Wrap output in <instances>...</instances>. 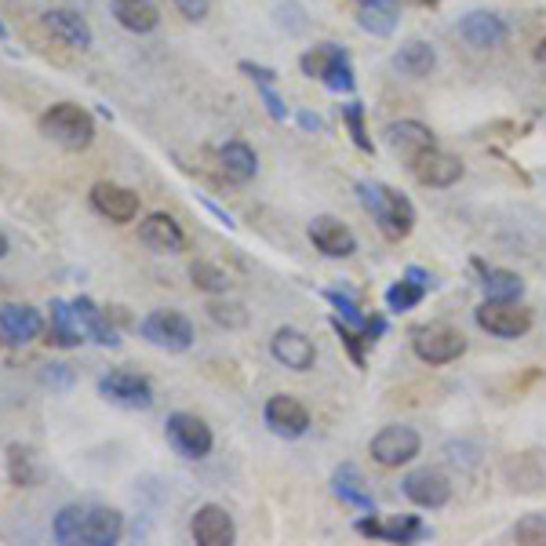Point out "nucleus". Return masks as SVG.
Here are the masks:
<instances>
[{
  "mask_svg": "<svg viewBox=\"0 0 546 546\" xmlns=\"http://www.w3.org/2000/svg\"><path fill=\"white\" fill-rule=\"evenodd\" d=\"M190 277H193V284H197L201 292H208V295H223L226 288H230V277H226L219 266L204 263V259L190 266Z\"/></svg>",
  "mask_w": 546,
  "mask_h": 546,
  "instance_id": "nucleus-33",
  "label": "nucleus"
},
{
  "mask_svg": "<svg viewBox=\"0 0 546 546\" xmlns=\"http://www.w3.org/2000/svg\"><path fill=\"white\" fill-rule=\"evenodd\" d=\"M419 448H423V441H419V430L415 426H383L379 434L372 437V445H368V452H372V459L379 466H386V470H397V466H408L419 455Z\"/></svg>",
  "mask_w": 546,
  "mask_h": 546,
  "instance_id": "nucleus-10",
  "label": "nucleus"
},
{
  "mask_svg": "<svg viewBox=\"0 0 546 546\" xmlns=\"http://www.w3.org/2000/svg\"><path fill=\"white\" fill-rule=\"evenodd\" d=\"M11 252V244H8V237H4V230H0V259Z\"/></svg>",
  "mask_w": 546,
  "mask_h": 546,
  "instance_id": "nucleus-45",
  "label": "nucleus"
},
{
  "mask_svg": "<svg viewBox=\"0 0 546 546\" xmlns=\"http://www.w3.org/2000/svg\"><path fill=\"white\" fill-rule=\"evenodd\" d=\"M70 306H73V317H77V328H81L84 339H91V343H99V346H121V335L113 332V324L106 321V314L99 310L95 299L77 295V299H70Z\"/></svg>",
  "mask_w": 546,
  "mask_h": 546,
  "instance_id": "nucleus-22",
  "label": "nucleus"
},
{
  "mask_svg": "<svg viewBox=\"0 0 546 546\" xmlns=\"http://www.w3.org/2000/svg\"><path fill=\"white\" fill-rule=\"evenodd\" d=\"M383 139H386V146H390V150L408 164H415L423 153H430L437 146L434 132H430L423 121H394L383 132Z\"/></svg>",
  "mask_w": 546,
  "mask_h": 546,
  "instance_id": "nucleus-16",
  "label": "nucleus"
},
{
  "mask_svg": "<svg viewBox=\"0 0 546 546\" xmlns=\"http://www.w3.org/2000/svg\"><path fill=\"white\" fill-rule=\"evenodd\" d=\"M459 37L477 51L499 48V44L506 41V22L499 19V15H492V11H470V15L459 22Z\"/></svg>",
  "mask_w": 546,
  "mask_h": 546,
  "instance_id": "nucleus-23",
  "label": "nucleus"
},
{
  "mask_svg": "<svg viewBox=\"0 0 546 546\" xmlns=\"http://www.w3.org/2000/svg\"><path fill=\"white\" fill-rule=\"evenodd\" d=\"M4 37H8V30H4V22H0V41H4Z\"/></svg>",
  "mask_w": 546,
  "mask_h": 546,
  "instance_id": "nucleus-46",
  "label": "nucleus"
},
{
  "mask_svg": "<svg viewBox=\"0 0 546 546\" xmlns=\"http://www.w3.org/2000/svg\"><path fill=\"white\" fill-rule=\"evenodd\" d=\"M91 208L117 226L135 223L139 219V193L128 190V186H117V182H95L91 186Z\"/></svg>",
  "mask_w": 546,
  "mask_h": 546,
  "instance_id": "nucleus-12",
  "label": "nucleus"
},
{
  "mask_svg": "<svg viewBox=\"0 0 546 546\" xmlns=\"http://www.w3.org/2000/svg\"><path fill=\"white\" fill-rule=\"evenodd\" d=\"M481 288H485L488 299H521L525 281H521L514 270H496V266H488V270L481 273Z\"/></svg>",
  "mask_w": 546,
  "mask_h": 546,
  "instance_id": "nucleus-32",
  "label": "nucleus"
},
{
  "mask_svg": "<svg viewBox=\"0 0 546 546\" xmlns=\"http://www.w3.org/2000/svg\"><path fill=\"white\" fill-rule=\"evenodd\" d=\"M343 121H346V128H350V135H354L357 150L372 153L375 146H372V139H368V132H364V106H361V102H346V106H343Z\"/></svg>",
  "mask_w": 546,
  "mask_h": 546,
  "instance_id": "nucleus-34",
  "label": "nucleus"
},
{
  "mask_svg": "<svg viewBox=\"0 0 546 546\" xmlns=\"http://www.w3.org/2000/svg\"><path fill=\"white\" fill-rule=\"evenodd\" d=\"M241 73L248 77L252 84H277V70L270 66H255V62H241Z\"/></svg>",
  "mask_w": 546,
  "mask_h": 546,
  "instance_id": "nucleus-41",
  "label": "nucleus"
},
{
  "mask_svg": "<svg viewBox=\"0 0 546 546\" xmlns=\"http://www.w3.org/2000/svg\"><path fill=\"white\" fill-rule=\"evenodd\" d=\"M219 168H223V175L230 182L244 186V182H252L255 172H259V157H255V150L248 146V142L233 139L219 150Z\"/></svg>",
  "mask_w": 546,
  "mask_h": 546,
  "instance_id": "nucleus-26",
  "label": "nucleus"
},
{
  "mask_svg": "<svg viewBox=\"0 0 546 546\" xmlns=\"http://www.w3.org/2000/svg\"><path fill=\"white\" fill-rule=\"evenodd\" d=\"M310 241L321 255L328 259H350L357 252V237L354 230L343 223V219H335V215H317L314 223H310Z\"/></svg>",
  "mask_w": 546,
  "mask_h": 546,
  "instance_id": "nucleus-18",
  "label": "nucleus"
},
{
  "mask_svg": "<svg viewBox=\"0 0 546 546\" xmlns=\"http://www.w3.org/2000/svg\"><path fill=\"white\" fill-rule=\"evenodd\" d=\"M412 168H415V179L423 182V186H430V190H448V186H455L466 172L463 161H459L455 153L437 150V146L430 153H423Z\"/></svg>",
  "mask_w": 546,
  "mask_h": 546,
  "instance_id": "nucleus-20",
  "label": "nucleus"
},
{
  "mask_svg": "<svg viewBox=\"0 0 546 546\" xmlns=\"http://www.w3.org/2000/svg\"><path fill=\"white\" fill-rule=\"evenodd\" d=\"M51 317H48V332H51V343L70 350V346H81L84 335L77 328V317H73V306L70 299H51Z\"/></svg>",
  "mask_w": 546,
  "mask_h": 546,
  "instance_id": "nucleus-30",
  "label": "nucleus"
},
{
  "mask_svg": "<svg viewBox=\"0 0 546 546\" xmlns=\"http://www.w3.org/2000/svg\"><path fill=\"white\" fill-rule=\"evenodd\" d=\"M8 466H11V481L15 485H33V463H30V452L19 445H11L8 448Z\"/></svg>",
  "mask_w": 546,
  "mask_h": 546,
  "instance_id": "nucleus-37",
  "label": "nucleus"
},
{
  "mask_svg": "<svg viewBox=\"0 0 546 546\" xmlns=\"http://www.w3.org/2000/svg\"><path fill=\"white\" fill-rule=\"evenodd\" d=\"M44 139H51L55 146L70 153H81L88 150L91 142H95V117H91L84 106L77 102H55L48 110L41 113V121H37Z\"/></svg>",
  "mask_w": 546,
  "mask_h": 546,
  "instance_id": "nucleus-3",
  "label": "nucleus"
},
{
  "mask_svg": "<svg viewBox=\"0 0 546 546\" xmlns=\"http://www.w3.org/2000/svg\"><path fill=\"white\" fill-rule=\"evenodd\" d=\"M357 532L372 539H386V543H415V539L426 536V525L419 517H390V521H379V517H364L357 521Z\"/></svg>",
  "mask_w": 546,
  "mask_h": 546,
  "instance_id": "nucleus-24",
  "label": "nucleus"
},
{
  "mask_svg": "<svg viewBox=\"0 0 546 546\" xmlns=\"http://www.w3.org/2000/svg\"><path fill=\"white\" fill-rule=\"evenodd\" d=\"M306 77L321 81L328 91H339V95H350L357 88L354 66H350V51L339 48V44H317L299 59Z\"/></svg>",
  "mask_w": 546,
  "mask_h": 546,
  "instance_id": "nucleus-4",
  "label": "nucleus"
},
{
  "mask_svg": "<svg viewBox=\"0 0 546 546\" xmlns=\"http://www.w3.org/2000/svg\"><path fill=\"white\" fill-rule=\"evenodd\" d=\"M299 124H303L306 132H321L324 128V121L317 117V113H299Z\"/></svg>",
  "mask_w": 546,
  "mask_h": 546,
  "instance_id": "nucleus-43",
  "label": "nucleus"
},
{
  "mask_svg": "<svg viewBox=\"0 0 546 546\" xmlns=\"http://www.w3.org/2000/svg\"><path fill=\"white\" fill-rule=\"evenodd\" d=\"M110 11L128 33H153L161 26V11L153 0H113Z\"/></svg>",
  "mask_w": 546,
  "mask_h": 546,
  "instance_id": "nucleus-25",
  "label": "nucleus"
},
{
  "mask_svg": "<svg viewBox=\"0 0 546 546\" xmlns=\"http://www.w3.org/2000/svg\"><path fill=\"white\" fill-rule=\"evenodd\" d=\"M474 321L481 332L496 335V339H521L532 328V310L517 299H485L474 310Z\"/></svg>",
  "mask_w": 546,
  "mask_h": 546,
  "instance_id": "nucleus-7",
  "label": "nucleus"
},
{
  "mask_svg": "<svg viewBox=\"0 0 546 546\" xmlns=\"http://www.w3.org/2000/svg\"><path fill=\"white\" fill-rule=\"evenodd\" d=\"M514 539L525 546H543L546 543V517L543 514H525L514 525Z\"/></svg>",
  "mask_w": 546,
  "mask_h": 546,
  "instance_id": "nucleus-35",
  "label": "nucleus"
},
{
  "mask_svg": "<svg viewBox=\"0 0 546 546\" xmlns=\"http://www.w3.org/2000/svg\"><path fill=\"white\" fill-rule=\"evenodd\" d=\"M51 536L62 546H113L124 536V514L102 503H70L55 514Z\"/></svg>",
  "mask_w": 546,
  "mask_h": 546,
  "instance_id": "nucleus-1",
  "label": "nucleus"
},
{
  "mask_svg": "<svg viewBox=\"0 0 546 546\" xmlns=\"http://www.w3.org/2000/svg\"><path fill=\"white\" fill-rule=\"evenodd\" d=\"M215 0H175V8L182 11V19H190V22H201L208 19V11H212Z\"/></svg>",
  "mask_w": 546,
  "mask_h": 546,
  "instance_id": "nucleus-40",
  "label": "nucleus"
},
{
  "mask_svg": "<svg viewBox=\"0 0 546 546\" xmlns=\"http://www.w3.org/2000/svg\"><path fill=\"white\" fill-rule=\"evenodd\" d=\"M208 317H212L215 324H223V328H244L248 324V310H244L241 303H208Z\"/></svg>",
  "mask_w": 546,
  "mask_h": 546,
  "instance_id": "nucleus-36",
  "label": "nucleus"
},
{
  "mask_svg": "<svg viewBox=\"0 0 546 546\" xmlns=\"http://www.w3.org/2000/svg\"><path fill=\"white\" fill-rule=\"evenodd\" d=\"M99 397L128 412H146L153 408V383L132 368H113L99 379Z\"/></svg>",
  "mask_w": 546,
  "mask_h": 546,
  "instance_id": "nucleus-8",
  "label": "nucleus"
},
{
  "mask_svg": "<svg viewBox=\"0 0 546 546\" xmlns=\"http://www.w3.org/2000/svg\"><path fill=\"white\" fill-rule=\"evenodd\" d=\"M190 536L193 543H201V546H230L233 539H237V525H233L226 506L204 503L197 506V514H193L190 521Z\"/></svg>",
  "mask_w": 546,
  "mask_h": 546,
  "instance_id": "nucleus-14",
  "label": "nucleus"
},
{
  "mask_svg": "<svg viewBox=\"0 0 546 546\" xmlns=\"http://www.w3.org/2000/svg\"><path fill=\"white\" fill-rule=\"evenodd\" d=\"M426 288H430V273L412 266L405 273V281L390 284V292H386V306L394 310V314H405V310H415V306L426 299Z\"/></svg>",
  "mask_w": 546,
  "mask_h": 546,
  "instance_id": "nucleus-27",
  "label": "nucleus"
},
{
  "mask_svg": "<svg viewBox=\"0 0 546 546\" xmlns=\"http://www.w3.org/2000/svg\"><path fill=\"white\" fill-rule=\"evenodd\" d=\"M423 4H437V0H423Z\"/></svg>",
  "mask_w": 546,
  "mask_h": 546,
  "instance_id": "nucleus-47",
  "label": "nucleus"
},
{
  "mask_svg": "<svg viewBox=\"0 0 546 546\" xmlns=\"http://www.w3.org/2000/svg\"><path fill=\"white\" fill-rule=\"evenodd\" d=\"M255 88H259V95H263L266 110H270L273 121H288V106H284V99L273 91V84H255Z\"/></svg>",
  "mask_w": 546,
  "mask_h": 546,
  "instance_id": "nucleus-39",
  "label": "nucleus"
},
{
  "mask_svg": "<svg viewBox=\"0 0 546 546\" xmlns=\"http://www.w3.org/2000/svg\"><path fill=\"white\" fill-rule=\"evenodd\" d=\"M139 335L157 350H168V354H186L193 346V324L179 310H153V314L142 317Z\"/></svg>",
  "mask_w": 546,
  "mask_h": 546,
  "instance_id": "nucleus-6",
  "label": "nucleus"
},
{
  "mask_svg": "<svg viewBox=\"0 0 546 546\" xmlns=\"http://www.w3.org/2000/svg\"><path fill=\"white\" fill-rule=\"evenodd\" d=\"M263 423L270 426V434L284 437V441H299L310 430V412L299 397L292 394H273L263 408Z\"/></svg>",
  "mask_w": 546,
  "mask_h": 546,
  "instance_id": "nucleus-11",
  "label": "nucleus"
},
{
  "mask_svg": "<svg viewBox=\"0 0 546 546\" xmlns=\"http://www.w3.org/2000/svg\"><path fill=\"white\" fill-rule=\"evenodd\" d=\"M44 30L55 37V41H62L66 48H91V26H88V19L84 15H77V11H70V8H51V11H44Z\"/></svg>",
  "mask_w": 546,
  "mask_h": 546,
  "instance_id": "nucleus-21",
  "label": "nucleus"
},
{
  "mask_svg": "<svg viewBox=\"0 0 546 546\" xmlns=\"http://www.w3.org/2000/svg\"><path fill=\"white\" fill-rule=\"evenodd\" d=\"M277 15H281V26L288 33H303L306 30V11L295 4V0H288L284 8H277Z\"/></svg>",
  "mask_w": 546,
  "mask_h": 546,
  "instance_id": "nucleus-38",
  "label": "nucleus"
},
{
  "mask_svg": "<svg viewBox=\"0 0 546 546\" xmlns=\"http://www.w3.org/2000/svg\"><path fill=\"white\" fill-rule=\"evenodd\" d=\"M44 383L55 386V390H70L73 375H70V368H66V364H48V372H44Z\"/></svg>",
  "mask_w": 546,
  "mask_h": 546,
  "instance_id": "nucleus-42",
  "label": "nucleus"
},
{
  "mask_svg": "<svg viewBox=\"0 0 546 546\" xmlns=\"http://www.w3.org/2000/svg\"><path fill=\"white\" fill-rule=\"evenodd\" d=\"M357 22L372 37H390L397 30V8L394 0H357Z\"/></svg>",
  "mask_w": 546,
  "mask_h": 546,
  "instance_id": "nucleus-29",
  "label": "nucleus"
},
{
  "mask_svg": "<svg viewBox=\"0 0 546 546\" xmlns=\"http://www.w3.org/2000/svg\"><path fill=\"white\" fill-rule=\"evenodd\" d=\"M270 354L277 364L292 368V372H310L317 361V346L310 335H303L299 328H277L270 339Z\"/></svg>",
  "mask_w": 546,
  "mask_h": 546,
  "instance_id": "nucleus-15",
  "label": "nucleus"
},
{
  "mask_svg": "<svg viewBox=\"0 0 546 546\" xmlns=\"http://www.w3.org/2000/svg\"><path fill=\"white\" fill-rule=\"evenodd\" d=\"M401 492H405L408 503H415L419 510H441V506L452 499V481H448L441 470H412L401 481Z\"/></svg>",
  "mask_w": 546,
  "mask_h": 546,
  "instance_id": "nucleus-13",
  "label": "nucleus"
},
{
  "mask_svg": "<svg viewBox=\"0 0 546 546\" xmlns=\"http://www.w3.org/2000/svg\"><path fill=\"white\" fill-rule=\"evenodd\" d=\"M361 485L364 481H361V474H357V466H339L332 477V492L343 499L346 506H357L364 514H375V499L368 496Z\"/></svg>",
  "mask_w": 546,
  "mask_h": 546,
  "instance_id": "nucleus-31",
  "label": "nucleus"
},
{
  "mask_svg": "<svg viewBox=\"0 0 546 546\" xmlns=\"http://www.w3.org/2000/svg\"><path fill=\"white\" fill-rule=\"evenodd\" d=\"M164 437H168V445H172L175 455H182V459H204V455L212 452V445H215L212 426L204 423L201 415H193V412H172V415H168V423H164Z\"/></svg>",
  "mask_w": 546,
  "mask_h": 546,
  "instance_id": "nucleus-9",
  "label": "nucleus"
},
{
  "mask_svg": "<svg viewBox=\"0 0 546 546\" xmlns=\"http://www.w3.org/2000/svg\"><path fill=\"white\" fill-rule=\"evenodd\" d=\"M412 350L423 364H452L466 354V335L445 321L419 324L412 332Z\"/></svg>",
  "mask_w": 546,
  "mask_h": 546,
  "instance_id": "nucleus-5",
  "label": "nucleus"
},
{
  "mask_svg": "<svg viewBox=\"0 0 546 546\" xmlns=\"http://www.w3.org/2000/svg\"><path fill=\"white\" fill-rule=\"evenodd\" d=\"M139 241L157 255H179L186 248V233L168 212H153L139 223Z\"/></svg>",
  "mask_w": 546,
  "mask_h": 546,
  "instance_id": "nucleus-19",
  "label": "nucleus"
},
{
  "mask_svg": "<svg viewBox=\"0 0 546 546\" xmlns=\"http://www.w3.org/2000/svg\"><path fill=\"white\" fill-rule=\"evenodd\" d=\"M437 66V51L434 44H426V41H405L401 48L394 51V70L397 73H405V77H430Z\"/></svg>",
  "mask_w": 546,
  "mask_h": 546,
  "instance_id": "nucleus-28",
  "label": "nucleus"
},
{
  "mask_svg": "<svg viewBox=\"0 0 546 546\" xmlns=\"http://www.w3.org/2000/svg\"><path fill=\"white\" fill-rule=\"evenodd\" d=\"M44 332V317L37 306L8 303L0 306V339L8 346H30Z\"/></svg>",
  "mask_w": 546,
  "mask_h": 546,
  "instance_id": "nucleus-17",
  "label": "nucleus"
},
{
  "mask_svg": "<svg viewBox=\"0 0 546 546\" xmlns=\"http://www.w3.org/2000/svg\"><path fill=\"white\" fill-rule=\"evenodd\" d=\"M536 62H539V66H546V37L536 44Z\"/></svg>",
  "mask_w": 546,
  "mask_h": 546,
  "instance_id": "nucleus-44",
  "label": "nucleus"
},
{
  "mask_svg": "<svg viewBox=\"0 0 546 546\" xmlns=\"http://www.w3.org/2000/svg\"><path fill=\"white\" fill-rule=\"evenodd\" d=\"M357 197L361 204L372 212L375 226L390 237V241H401L415 230V204L408 201L405 193H397L394 186L386 182H357Z\"/></svg>",
  "mask_w": 546,
  "mask_h": 546,
  "instance_id": "nucleus-2",
  "label": "nucleus"
}]
</instances>
